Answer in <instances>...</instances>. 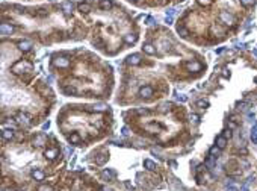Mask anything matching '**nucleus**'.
Returning <instances> with one entry per match:
<instances>
[{"instance_id": "nucleus-1", "label": "nucleus", "mask_w": 257, "mask_h": 191, "mask_svg": "<svg viewBox=\"0 0 257 191\" xmlns=\"http://www.w3.org/2000/svg\"><path fill=\"white\" fill-rule=\"evenodd\" d=\"M23 70H30V64L29 62H24V61H18V62L14 64V67H12V71L15 74L21 73Z\"/></svg>"}, {"instance_id": "nucleus-2", "label": "nucleus", "mask_w": 257, "mask_h": 191, "mask_svg": "<svg viewBox=\"0 0 257 191\" xmlns=\"http://www.w3.org/2000/svg\"><path fill=\"white\" fill-rule=\"evenodd\" d=\"M219 20L222 21L224 24H227V26H233L234 24V17L232 14H228L227 11H222L219 14Z\"/></svg>"}, {"instance_id": "nucleus-3", "label": "nucleus", "mask_w": 257, "mask_h": 191, "mask_svg": "<svg viewBox=\"0 0 257 191\" xmlns=\"http://www.w3.org/2000/svg\"><path fill=\"white\" fill-rule=\"evenodd\" d=\"M53 64H55L56 67H59V68H65V67L70 65V59L65 58V56H59V58H56L55 61H53Z\"/></svg>"}, {"instance_id": "nucleus-4", "label": "nucleus", "mask_w": 257, "mask_h": 191, "mask_svg": "<svg viewBox=\"0 0 257 191\" xmlns=\"http://www.w3.org/2000/svg\"><path fill=\"white\" fill-rule=\"evenodd\" d=\"M12 32H14V28H12L11 24H8V23H2V24H0V33H2L3 37L11 35Z\"/></svg>"}, {"instance_id": "nucleus-5", "label": "nucleus", "mask_w": 257, "mask_h": 191, "mask_svg": "<svg viewBox=\"0 0 257 191\" xmlns=\"http://www.w3.org/2000/svg\"><path fill=\"white\" fill-rule=\"evenodd\" d=\"M139 95H141V97H145V99L151 97V95H153V88H151V86H142V88L139 90Z\"/></svg>"}, {"instance_id": "nucleus-6", "label": "nucleus", "mask_w": 257, "mask_h": 191, "mask_svg": "<svg viewBox=\"0 0 257 191\" xmlns=\"http://www.w3.org/2000/svg\"><path fill=\"white\" fill-rule=\"evenodd\" d=\"M127 64L129 65H138V64H141V55H138V53L130 55L127 58Z\"/></svg>"}, {"instance_id": "nucleus-7", "label": "nucleus", "mask_w": 257, "mask_h": 191, "mask_svg": "<svg viewBox=\"0 0 257 191\" xmlns=\"http://www.w3.org/2000/svg\"><path fill=\"white\" fill-rule=\"evenodd\" d=\"M18 49H20L21 52H29V50L32 49V42H30L29 40L20 41V42H18Z\"/></svg>"}, {"instance_id": "nucleus-8", "label": "nucleus", "mask_w": 257, "mask_h": 191, "mask_svg": "<svg viewBox=\"0 0 257 191\" xmlns=\"http://www.w3.org/2000/svg\"><path fill=\"white\" fill-rule=\"evenodd\" d=\"M17 121H18V123L29 125V123H30V117H29L27 114H23V112H20V114L17 115Z\"/></svg>"}, {"instance_id": "nucleus-9", "label": "nucleus", "mask_w": 257, "mask_h": 191, "mask_svg": "<svg viewBox=\"0 0 257 191\" xmlns=\"http://www.w3.org/2000/svg\"><path fill=\"white\" fill-rule=\"evenodd\" d=\"M32 178L35 179V180H44L46 179V175H44V171H41V170H33L32 171Z\"/></svg>"}, {"instance_id": "nucleus-10", "label": "nucleus", "mask_w": 257, "mask_h": 191, "mask_svg": "<svg viewBox=\"0 0 257 191\" xmlns=\"http://www.w3.org/2000/svg\"><path fill=\"white\" fill-rule=\"evenodd\" d=\"M142 50L145 52L147 55H154V53H156L154 46H153V44H150V42H145V44L142 46Z\"/></svg>"}, {"instance_id": "nucleus-11", "label": "nucleus", "mask_w": 257, "mask_h": 191, "mask_svg": "<svg viewBox=\"0 0 257 191\" xmlns=\"http://www.w3.org/2000/svg\"><path fill=\"white\" fill-rule=\"evenodd\" d=\"M186 68H188L189 71H200L201 64L200 62H189V64H186Z\"/></svg>"}, {"instance_id": "nucleus-12", "label": "nucleus", "mask_w": 257, "mask_h": 191, "mask_svg": "<svg viewBox=\"0 0 257 191\" xmlns=\"http://www.w3.org/2000/svg\"><path fill=\"white\" fill-rule=\"evenodd\" d=\"M14 129H3V132H2V137H3V140H12L14 138Z\"/></svg>"}, {"instance_id": "nucleus-13", "label": "nucleus", "mask_w": 257, "mask_h": 191, "mask_svg": "<svg viewBox=\"0 0 257 191\" xmlns=\"http://www.w3.org/2000/svg\"><path fill=\"white\" fill-rule=\"evenodd\" d=\"M62 11H64L67 15H70L71 11H73V3L71 2H64L62 3Z\"/></svg>"}, {"instance_id": "nucleus-14", "label": "nucleus", "mask_w": 257, "mask_h": 191, "mask_svg": "<svg viewBox=\"0 0 257 191\" xmlns=\"http://www.w3.org/2000/svg\"><path fill=\"white\" fill-rule=\"evenodd\" d=\"M44 155H46L47 159L51 161V159H55L56 156H58V149H49V150H46V153H44Z\"/></svg>"}, {"instance_id": "nucleus-15", "label": "nucleus", "mask_w": 257, "mask_h": 191, "mask_svg": "<svg viewBox=\"0 0 257 191\" xmlns=\"http://www.w3.org/2000/svg\"><path fill=\"white\" fill-rule=\"evenodd\" d=\"M216 146L219 147V149H224V147L227 146V138H225L224 135H219V137L216 138Z\"/></svg>"}, {"instance_id": "nucleus-16", "label": "nucleus", "mask_w": 257, "mask_h": 191, "mask_svg": "<svg viewBox=\"0 0 257 191\" xmlns=\"http://www.w3.org/2000/svg\"><path fill=\"white\" fill-rule=\"evenodd\" d=\"M144 167H145L147 170H150V171H153V170H156V164H154L151 159H145V161H144Z\"/></svg>"}, {"instance_id": "nucleus-17", "label": "nucleus", "mask_w": 257, "mask_h": 191, "mask_svg": "<svg viewBox=\"0 0 257 191\" xmlns=\"http://www.w3.org/2000/svg\"><path fill=\"white\" fill-rule=\"evenodd\" d=\"M100 8L104 9V11H108V9L112 8V2L111 0H100Z\"/></svg>"}, {"instance_id": "nucleus-18", "label": "nucleus", "mask_w": 257, "mask_h": 191, "mask_svg": "<svg viewBox=\"0 0 257 191\" xmlns=\"http://www.w3.org/2000/svg\"><path fill=\"white\" fill-rule=\"evenodd\" d=\"M136 40H138V35H126L124 37V41L127 42V44H133V42H136Z\"/></svg>"}, {"instance_id": "nucleus-19", "label": "nucleus", "mask_w": 257, "mask_h": 191, "mask_svg": "<svg viewBox=\"0 0 257 191\" xmlns=\"http://www.w3.org/2000/svg\"><path fill=\"white\" fill-rule=\"evenodd\" d=\"M79 11H80V12H85V14L89 12V11H91V5H89V3H80V5H79Z\"/></svg>"}, {"instance_id": "nucleus-20", "label": "nucleus", "mask_w": 257, "mask_h": 191, "mask_svg": "<svg viewBox=\"0 0 257 191\" xmlns=\"http://www.w3.org/2000/svg\"><path fill=\"white\" fill-rule=\"evenodd\" d=\"M101 175H103V178H106L108 180H111V179L115 176V171H112V170H109V168H108V170H103Z\"/></svg>"}, {"instance_id": "nucleus-21", "label": "nucleus", "mask_w": 257, "mask_h": 191, "mask_svg": "<svg viewBox=\"0 0 257 191\" xmlns=\"http://www.w3.org/2000/svg\"><path fill=\"white\" fill-rule=\"evenodd\" d=\"M79 141H80V137H79L77 134H73L71 137H70V143L71 144H77Z\"/></svg>"}, {"instance_id": "nucleus-22", "label": "nucleus", "mask_w": 257, "mask_h": 191, "mask_svg": "<svg viewBox=\"0 0 257 191\" xmlns=\"http://www.w3.org/2000/svg\"><path fill=\"white\" fill-rule=\"evenodd\" d=\"M106 159H108V155L101 153V155L99 156V158H97V164H100V166H101V164H104V162H106Z\"/></svg>"}, {"instance_id": "nucleus-23", "label": "nucleus", "mask_w": 257, "mask_h": 191, "mask_svg": "<svg viewBox=\"0 0 257 191\" xmlns=\"http://www.w3.org/2000/svg\"><path fill=\"white\" fill-rule=\"evenodd\" d=\"M108 109V106L103 105V103H97V105H94V111H106Z\"/></svg>"}, {"instance_id": "nucleus-24", "label": "nucleus", "mask_w": 257, "mask_h": 191, "mask_svg": "<svg viewBox=\"0 0 257 191\" xmlns=\"http://www.w3.org/2000/svg\"><path fill=\"white\" fill-rule=\"evenodd\" d=\"M215 158H218V156H210V158L206 161V166L207 167H213L215 166Z\"/></svg>"}, {"instance_id": "nucleus-25", "label": "nucleus", "mask_w": 257, "mask_h": 191, "mask_svg": "<svg viewBox=\"0 0 257 191\" xmlns=\"http://www.w3.org/2000/svg\"><path fill=\"white\" fill-rule=\"evenodd\" d=\"M251 140H253V143H257V126H254L251 131Z\"/></svg>"}, {"instance_id": "nucleus-26", "label": "nucleus", "mask_w": 257, "mask_h": 191, "mask_svg": "<svg viewBox=\"0 0 257 191\" xmlns=\"http://www.w3.org/2000/svg\"><path fill=\"white\" fill-rule=\"evenodd\" d=\"M197 106L204 109V108H207V106H209V103H207L206 100H198V102H197Z\"/></svg>"}, {"instance_id": "nucleus-27", "label": "nucleus", "mask_w": 257, "mask_h": 191, "mask_svg": "<svg viewBox=\"0 0 257 191\" xmlns=\"http://www.w3.org/2000/svg\"><path fill=\"white\" fill-rule=\"evenodd\" d=\"M191 121H192L194 125H198V123H200V117H198L197 114H192V115H191Z\"/></svg>"}, {"instance_id": "nucleus-28", "label": "nucleus", "mask_w": 257, "mask_h": 191, "mask_svg": "<svg viewBox=\"0 0 257 191\" xmlns=\"http://www.w3.org/2000/svg\"><path fill=\"white\" fill-rule=\"evenodd\" d=\"M219 150H221V149H219L218 146H213V147H212V149H210V155H212V156H213V155H216V156H218Z\"/></svg>"}, {"instance_id": "nucleus-29", "label": "nucleus", "mask_w": 257, "mask_h": 191, "mask_svg": "<svg viewBox=\"0 0 257 191\" xmlns=\"http://www.w3.org/2000/svg\"><path fill=\"white\" fill-rule=\"evenodd\" d=\"M33 143L37 144V146H42V144H44V137H37Z\"/></svg>"}, {"instance_id": "nucleus-30", "label": "nucleus", "mask_w": 257, "mask_h": 191, "mask_svg": "<svg viewBox=\"0 0 257 191\" xmlns=\"http://www.w3.org/2000/svg\"><path fill=\"white\" fill-rule=\"evenodd\" d=\"M38 191H53V188L49 187V185H41V187L38 188Z\"/></svg>"}, {"instance_id": "nucleus-31", "label": "nucleus", "mask_w": 257, "mask_h": 191, "mask_svg": "<svg viewBox=\"0 0 257 191\" xmlns=\"http://www.w3.org/2000/svg\"><path fill=\"white\" fill-rule=\"evenodd\" d=\"M65 93H67V94H74V93H76V88H74V86H67V88H65Z\"/></svg>"}, {"instance_id": "nucleus-32", "label": "nucleus", "mask_w": 257, "mask_h": 191, "mask_svg": "<svg viewBox=\"0 0 257 191\" xmlns=\"http://www.w3.org/2000/svg\"><path fill=\"white\" fill-rule=\"evenodd\" d=\"M241 3H242L244 6H251V5L254 3V0H241Z\"/></svg>"}, {"instance_id": "nucleus-33", "label": "nucleus", "mask_w": 257, "mask_h": 191, "mask_svg": "<svg viewBox=\"0 0 257 191\" xmlns=\"http://www.w3.org/2000/svg\"><path fill=\"white\" fill-rule=\"evenodd\" d=\"M179 33H180V35H182L183 38H186V37H188V32H186L183 28H179Z\"/></svg>"}, {"instance_id": "nucleus-34", "label": "nucleus", "mask_w": 257, "mask_h": 191, "mask_svg": "<svg viewBox=\"0 0 257 191\" xmlns=\"http://www.w3.org/2000/svg\"><path fill=\"white\" fill-rule=\"evenodd\" d=\"M210 2H212V0H198V3H200V5H209Z\"/></svg>"}, {"instance_id": "nucleus-35", "label": "nucleus", "mask_w": 257, "mask_h": 191, "mask_svg": "<svg viewBox=\"0 0 257 191\" xmlns=\"http://www.w3.org/2000/svg\"><path fill=\"white\" fill-rule=\"evenodd\" d=\"M177 99H179L180 102H186V100H188V97H186V95H177Z\"/></svg>"}, {"instance_id": "nucleus-36", "label": "nucleus", "mask_w": 257, "mask_h": 191, "mask_svg": "<svg viewBox=\"0 0 257 191\" xmlns=\"http://www.w3.org/2000/svg\"><path fill=\"white\" fill-rule=\"evenodd\" d=\"M121 132H123V135H127V134H129V129H127L126 126H124V127L121 129Z\"/></svg>"}, {"instance_id": "nucleus-37", "label": "nucleus", "mask_w": 257, "mask_h": 191, "mask_svg": "<svg viewBox=\"0 0 257 191\" xmlns=\"http://www.w3.org/2000/svg\"><path fill=\"white\" fill-rule=\"evenodd\" d=\"M166 23H168V24L173 23V17H171V15H166Z\"/></svg>"}, {"instance_id": "nucleus-38", "label": "nucleus", "mask_w": 257, "mask_h": 191, "mask_svg": "<svg viewBox=\"0 0 257 191\" xmlns=\"http://www.w3.org/2000/svg\"><path fill=\"white\" fill-rule=\"evenodd\" d=\"M227 191H237V188L233 187V185H230V187H227Z\"/></svg>"}, {"instance_id": "nucleus-39", "label": "nucleus", "mask_w": 257, "mask_h": 191, "mask_svg": "<svg viewBox=\"0 0 257 191\" xmlns=\"http://www.w3.org/2000/svg\"><path fill=\"white\" fill-rule=\"evenodd\" d=\"M99 191H112L111 188H108V187H100L99 188Z\"/></svg>"}, {"instance_id": "nucleus-40", "label": "nucleus", "mask_w": 257, "mask_h": 191, "mask_svg": "<svg viewBox=\"0 0 257 191\" xmlns=\"http://www.w3.org/2000/svg\"><path fill=\"white\" fill-rule=\"evenodd\" d=\"M241 191H248V184L242 185V187H241Z\"/></svg>"}, {"instance_id": "nucleus-41", "label": "nucleus", "mask_w": 257, "mask_h": 191, "mask_svg": "<svg viewBox=\"0 0 257 191\" xmlns=\"http://www.w3.org/2000/svg\"><path fill=\"white\" fill-rule=\"evenodd\" d=\"M147 24H154V20L153 18H147Z\"/></svg>"}, {"instance_id": "nucleus-42", "label": "nucleus", "mask_w": 257, "mask_h": 191, "mask_svg": "<svg viewBox=\"0 0 257 191\" xmlns=\"http://www.w3.org/2000/svg\"><path fill=\"white\" fill-rule=\"evenodd\" d=\"M174 12H175L174 9H168V15H171V17H173V15H174Z\"/></svg>"}, {"instance_id": "nucleus-43", "label": "nucleus", "mask_w": 257, "mask_h": 191, "mask_svg": "<svg viewBox=\"0 0 257 191\" xmlns=\"http://www.w3.org/2000/svg\"><path fill=\"white\" fill-rule=\"evenodd\" d=\"M224 137H225V138H227V137H228V138H230V137H232V131H227V132H225V135H224Z\"/></svg>"}, {"instance_id": "nucleus-44", "label": "nucleus", "mask_w": 257, "mask_h": 191, "mask_svg": "<svg viewBox=\"0 0 257 191\" xmlns=\"http://www.w3.org/2000/svg\"><path fill=\"white\" fill-rule=\"evenodd\" d=\"M70 153H73V149L71 147H67V155H70Z\"/></svg>"}, {"instance_id": "nucleus-45", "label": "nucleus", "mask_w": 257, "mask_h": 191, "mask_svg": "<svg viewBox=\"0 0 257 191\" xmlns=\"http://www.w3.org/2000/svg\"><path fill=\"white\" fill-rule=\"evenodd\" d=\"M253 55H254V56H257V49H254V50H253Z\"/></svg>"}, {"instance_id": "nucleus-46", "label": "nucleus", "mask_w": 257, "mask_h": 191, "mask_svg": "<svg viewBox=\"0 0 257 191\" xmlns=\"http://www.w3.org/2000/svg\"><path fill=\"white\" fill-rule=\"evenodd\" d=\"M51 2H55V0H51Z\"/></svg>"}]
</instances>
